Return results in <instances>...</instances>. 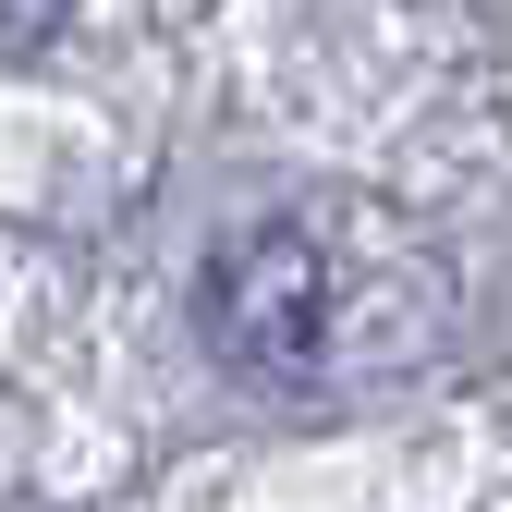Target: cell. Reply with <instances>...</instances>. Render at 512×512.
<instances>
[{
	"mask_svg": "<svg viewBox=\"0 0 512 512\" xmlns=\"http://www.w3.org/2000/svg\"><path fill=\"white\" fill-rule=\"evenodd\" d=\"M196 330L220 366L244 378H293L317 354V330H330V256H317L293 220H256L208 256V281H196Z\"/></svg>",
	"mask_w": 512,
	"mask_h": 512,
	"instance_id": "obj_1",
	"label": "cell"
},
{
	"mask_svg": "<svg viewBox=\"0 0 512 512\" xmlns=\"http://www.w3.org/2000/svg\"><path fill=\"white\" fill-rule=\"evenodd\" d=\"M61 25H74V0H0V61H37Z\"/></svg>",
	"mask_w": 512,
	"mask_h": 512,
	"instance_id": "obj_2",
	"label": "cell"
}]
</instances>
